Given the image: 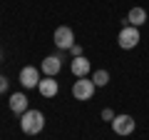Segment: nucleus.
I'll return each mask as SVG.
<instances>
[{"mask_svg": "<svg viewBox=\"0 0 149 140\" xmlns=\"http://www.w3.org/2000/svg\"><path fill=\"white\" fill-rule=\"evenodd\" d=\"M20 128L25 135H37V133H42L45 128V115L40 113V110H27V113H22L20 118Z\"/></svg>", "mask_w": 149, "mask_h": 140, "instance_id": "nucleus-1", "label": "nucleus"}, {"mask_svg": "<svg viewBox=\"0 0 149 140\" xmlns=\"http://www.w3.org/2000/svg\"><path fill=\"white\" fill-rule=\"evenodd\" d=\"M137 43H139V28L124 25L119 30V35H117V45L122 50H132V48H137Z\"/></svg>", "mask_w": 149, "mask_h": 140, "instance_id": "nucleus-2", "label": "nucleus"}, {"mask_svg": "<svg viewBox=\"0 0 149 140\" xmlns=\"http://www.w3.org/2000/svg\"><path fill=\"white\" fill-rule=\"evenodd\" d=\"M95 83L90 80V78H80V80H74L72 85V95L74 100H92V95H95Z\"/></svg>", "mask_w": 149, "mask_h": 140, "instance_id": "nucleus-3", "label": "nucleus"}, {"mask_svg": "<svg viewBox=\"0 0 149 140\" xmlns=\"http://www.w3.org/2000/svg\"><path fill=\"white\" fill-rule=\"evenodd\" d=\"M55 45H57L60 50H70L74 45V33H72V28H67V25H60L57 30H55Z\"/></svg>", "mask_w": 149, "mask_h": 140, "instance_id": "nucleus-4", "label": "nucleus"}, {"mask_svg": "<svg viewBox=\"0 0 149 140\" xmlns=\"http://www.w3.org/2000/svg\"><path fill=\"white\" fill-rule=\"evenodd\" d=\"M40 80H42V78H40V70H37V68H30V65H27V68L20 70V85L25 88V90L37 88V85H40Z\"/></svg>", "mask_w": 149, "mask_h": 140, "instance_id": "nucleus-5", "label": "nucleus"}, {"mask_svg": "<svg viewBox=\"0 0 149 140\" xmlns=\"http://www.w3.org/2000/svg\"><path fill=\"white\" fill-rule=\"evenodd\" d=\"M112 128L117 135H129L134 130V118L132 115H117V118L112 120Z\"/></svg>", "mask_w": 149, "mask_h": 140, "instance_id": "nucleus-6", "label": "nucleus"}, {"mask_svg": "<svg viewBox=\"0 0 149 140\" xmlns=\"http://www.w3.org/2000/svg\"><path fill=\"white\" fill-rule=\"evenodd\" d=\"M70 70H72L74 78H87V75H90V70H92V65H90V60H87L85 55H80V58H72Z\"/></svg>", "mask_w": 149, "mask_h": 140, "instance_id": "nucleus-7", "label": "nucleus"}, {"mask_svg": "<svg viewBox=\"0 0 149 140\" xmlns=\"http://www.w3.org/2000/svg\"><path fill=\"white\" fill-rule=\"evenodd\" d=\"M60 68H62V63H60L57 55H47V58L42 60V65H40V70L45 73V78H55L60 73Z\"/></svg>", "mask_w": 149, "mask_h": 140, "instance_id": "nucleus-8", "label": "nucleus"}, {"mask_svg": "<svg viewBox=\"0 0 149 140\" xmlns=\"http://www.w3.org/2000/svg\"><path fill=\"white\" fill-rule=\"evenodd\" d=\"M37 90H40L42 98H55L57 90H60V85H57V80H52V78H42L40 85H37Z\"/></svg>", "mask_w": 149, "mask_h": 140, "instance_id": "nucleus-9", "label": "nucleus"}, {"mask_svg": "<svg viewBox=\"0 0 149 140\" xmlns=\"http://www.w3.org/2000/svg\"><path fill=\"white\" fill-rule=\"evenodd\" d=\"M10 110L13 113H27V95L25 93H13L10 95Z\"/></svg>", "mask_w": 149, "mask_h": 140, "instance_id": "nucleus-10", "label": "nucleus"}, {"mask_svg": "<svg viewBox=\"0 0 149 140\" xmlns=\"http://www.w3.org/2000/svg\"><path fill=\"white\" fill-rule=\"evenodd\" d=\"M127 23L134 25V28L144 25V23H147V10H144V8H132V10L127 13Z\"/></svg>", "mask_w": 149, "mask_h": 140, "instance_id": "nucleus-11", "label": "nucleus"}, {"mask_svg": "<svg viewBox=\"0 0 149 140\" xmlns=\"http://www.w3.org/2000/svg\"><path fill=\"white\" fill-rule=\"evenodd\" d=\"M92 83H95L97 88H104L107 83H109V73H107V70H95V73H92Z\"/></svg>", "mask_w": 149, "mask_h": 140, "instance_id": "nucleus-12", "label": "nucleus"}, {"mask_svg": "<svg viewBox=\"0 0 149 140\" xmlns=\"http://www.w3.org/2000/svg\"><path fill=\"white\" fill-rule=\"evenodd\" d=\"M114 118H117V115H114V110H112V108H104V110H102V120H107V123H112Z\"/></svg>", "mask_w": 149, "mask_h": 140, "instance_id": "nucleus-13", "label": "nucleus"}, {"mask_svg": "<svg viewBox=\"0 0 149 140\" xmlns=\"http://www.w3.org/2000/svg\"><path fill=\"white\" fill-rule=\"evenodd\" d=\"M70 53H72V58H80V55H82V48H80L77 43H74L72 48H70Z\"/></svg>", "mask_w": 149, "mask_h": 140, "instance_id": "nucleus-14", "label": "nucleus"}, {"mask_svg": "<svg viewBox=\"0 0 149 140\" xmlns=\"http://www.w3.org/2000/svg\"><path fill=\"white\" fill-rule=\"evenodd\" d=\"M5 90H8V78L0 75V93H5Z\"/></svg>", "mask_w": 149, "mask_h": 140, "instance_id": "nucleus-15", "label": "nucleus"}]
</instances>
